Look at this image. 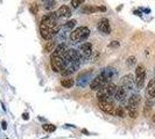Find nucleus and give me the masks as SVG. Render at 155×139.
Segmentation results:
<instances>
[{"label":"nucleus","mask_w":155,"mask_h":139,"mask_svg":"<svg viewBox=\"0 0 155 139\" xmlns=\"http://www.w3.org/2000/svg\"><path fill=\"white\" fill-rule=\"evenodd\" d=\"M117 88L118 87L112 82H109L107 85H105L104 87H103V88H100L97 92V97H98L99 102H104V101H107L110 99H113L114 94L117 92Z\"/></svg>","instance_id":"1"},{"label":"nucleus","mask_w":155,"mask_h":139,"mask_svg":"<svg viewBox=\"0 0 155 139\" xmlns=\"http://www.w3.org/2000/svg\"><path fill=\"white\" fill-rule=\"evenodd\" d=\"M90 35V29L88 27H78L75 30L71 31L70 34V40L74 43H78L82 42L84 40H87Z\"/></svg>","instance_id":"2"},{"label":"nucleus","mask_w":155,"mask_h":139,"mask_svg":"<svg viewBox=\"0 0 155 139\" xmlns=\"http://www.w3.org/2000/svg\"><path fill=\"white\" fill-rule=\"evenodd\" d=\"M140 101H141V97L139 94H133L130 96L128 102H127V110L131 118H135L138 116V107H139Z\"/></svg>","instance_id":"3"},{"label":"nucleus","mask_w":155,"mask_h":139,"mask_svg":"<svg viewBox=\"0 0 155 139\" xmlns=\"http://www.w3.org/2000/svg\"><path fill=\"white\" fill-rule=\"evenodd\" d=\"M60 28L58 27H50V26H46V24H42L40 23V34L43 40L46 41H51L55 35L58 32Z\"/></svg>","instance_id":"4"},{"label":"nucleus","mask_w":155,"mask_h":139,"mask_svg":"<svg viewBox=\"0 0 155 139\" xmlns=\"http://www.w3.org/2000/svg\"><path fill=\"white\" fill-rule=\"evenodd\" d=\"M155 103V79H152L148 82L146 88V108H150Z\"/></svg>","instance_id":"5"},{"label":"nucleus","mask_w":155,"mask_h":139,"mask_svg":"<svg viewBox=\"0 0 155 139\" xmlns=\"http://www.w3.org/2000/svg\"><path fill=\"white\" fill-rule=\"evenodd\" d=\"M135 86L139 89H141L145 85V79H146V68L144 65H138L135 68Z\"/></svg>","instance_id":"6"},{"label":"nucleus","mask_w":155,"mask_h":139,"mask_svg":"<svg viewBox=\"0 0 155 139\" xmlns=\"http://www.w3.org/2000/svg\"><path fill=\"white\" fill-rule=\"evenodd\" d=\"M50 65L53 71L56 73H61L64 70V59L61 56H57L55 54H51L50 56Z\"/></svg>","instance_id":"7"},{"label":"nucleus","mask_w":155,"mask_h":139,"mask_svg":"<svg viewBox=\"0 0 155 139\" xmlns=\"http://www.w3.org/2000/svg\"><path fill=\"white\" fill-rule=\"evenodd\" d=\"M110 81H109V79L103 74V73H99L97 77H95L93 79H92V81H91V83H90V87H91V89L92 91H99L100 88H103L105 85H107Z\"/></svg>","instance_id":"8"},{"label":"nucleus","mask_w":155,"mask_h":139,"mask_svg":"<svg viewBox=\"0 0 155 139\" xmlns=\"http://www.w3.org/2000/svg\"><path fill=\"white\" fill-rule=\"evenodd\" d=\"M92 73H93V71H92V70H90V71L81 73L77 77L76 85H77L78 88H84V87H87L89 83H91V81H92Z\"/></svg>","instance_id":"9"},{"label":"nucleus","mask_w":155,"mask_h":139,"mask_svg":"<svg viewBox=\"0 0 155 139\" xmlns=\"http://www.w3.org/2000/svg\"><path fill=\"white\" fill-rule=\"evenodd\" d=\"M121 87L127 92V91H133L135 87V78L133 74H126L121 78Z\"/></svg>","instance_id":"10"},{"label":"nucleus","mask_w":155,"mask_h":139,"mask_svg":"<svg viewBox=\"0 0 155 139\" xmlns=\"http://www.w3.org/2000/svg\"><path fill=\"white\" fill-rule=\"evenodd\" d=\"M57 20L58 17L56 16V13H49V14H46L41 19V23L46 26H50V27H58Z\"/></svg>","instance_id":"11"},{"label":"nucleus","mask_w":155,"mask_h":139,"mask_svg":"<svg viewBox=\"0 0 155 139\" xmlns=\"http://www.w3.org/2000/svg\"><path fill=\"white\" fill-rule=\"evenodd\" d=\"M79 54L83 58H90V56L92 55V44L89 42L83 43L79 48Z\"/></svg>","instance_id":"12"},{"label":"nucleus","mask_w":155,"mask_h":139,"mask_svg":"<svg viewBox=\"0 0 155 139\" xmlns=\"http://www.w3.org/2000/svg\"><path fill=\"white\" fill-rule=\"evenodd\" d=\"M126 97H127V92L121 86L118 87L113 99H114L115 101H119V102H121V103H125V102H126Z\"/></svg>","instance_id":"13"},{"label":"nucleus","mask_w":155,"mask_h":139,"mask_svg":"<svg viewBox=\"0 0 155 139\" xmlns=\"http://www.w3.org/2000/svg\"><path fill=\"white\" fill-rule=\"evenodd\" d=\"M99 108L106 114L113 115L115 106H114V103H111V102H99Z\"/></svg>","instance_id":"14"},{"label":"nucleus","mask_w":155,"mask_h":139,"mask_svg":"<svg viewBox=\"0 0 155 139\" xmlns=\"http://www.w3.org/2000/svg\"><path fill=\"white\" fill-rule=\"evenodd\" d=\"M55 13H56V16L58 17V19L60 17H70L71 16V9L66 5H62Z\"/></svg>","instance_id":"15"},{"label":"nucleus","mask_w":155,"mask_h":139,"mask_svg":"<svg viewBox=\"0 0 155 139\" xmlns=\"http://www.w3.org/2000/svg\"><path fill=\"white\" fill-rule=\"evenodd\" d=\"M98 30L101 31V32H104V34H110L111 28H110V22H109L107 19H105V17H104V19H101L99 21V23H98Z\"/></svg>","instance_id":"16"},{"label":"nucleus","mask_w":155,"mask_h":139,"mask_svg":"<svg viewBox=\"0 0 155 139\" xmlns=\"http://www.w3.org/2000/svg\"><path fill=\"white\" fill-rule=\"evenodd\" d=\"M68 31H70V30L66 29L65 27L61 28V29L58 30V32L56 34V40H57L58 42H61V43H64L65 40H66V37H68Z\"/></svg>","instance_id":"17"},{"label":"nucleus","mask_w":155,"mask_h":139,"mask_svg":"<svg viewBox=\"0 0 155 139\" xmlns=\"http://www.w3.org/2000/svg\"><path fill=\"white\" fill-rule=\"evenodd\" d=\"M66 52V46H65V44L64 43H60L57 46H56V49H55V51L53 52V54H55V55H57V56H64V54Z\"/></svg>","instance_id":"18"},{"label":"nucleus","mask_w":155,"mask_h":139,"mask_svg":"<svg viewBox=\"0 0 155 139\" xmlns=\"http://www.w3.org/2000/svg\"><path fill=\"white\" fill-rule=\"evenodd\" d=\"M101 73L109 79L110 82H111L112 78L115 75V71H114V68H112V67H106V68H104V71H103Z\"/></svg>","instance_id":"19"},{"label":"nucleus","mask_w":155,"mask_h":139,"mask_svg":"<svg viewBox=\"0 0 155 139\" xmlns=\"http://www.w3.org/2000/svg\"><path fill=\"white\" fill-rule=\"evenodd\" d=\"M56 46L57 45H56V42L55 41H49V42H47V44L44 46V52H46V54H50V52L55 51Z\"/></svg>","instance_id":"20"},{"label":"nucleus","mask_w":155,"mask_h":139,"mask_svg":"<svg viewBox=\"0 0 155 139\" xmlns=\"http://www.w3.org/2000/svg\"><path fill=\"white\" fill-rule=\"evenodd\" d=\"M61 85L64 88H71L75 85V81H74V79H70V78H63V79H61Z\"/></svg>","instance_id":"21"},{"label":"nucleus","mask_w":155,"mask_h":139,"mask_svg":"<svg viewBox=\"0 0 155 139\" xmlns=\"http://www.w3.org/2000/svg\"><path fill=\"white\" fill-rule=\"evenodd\" d=\"M98 11H99L98 7H95V6H84L82 8V13H84V14H92Z\"/></svg>","instance_id":"22"},{"label":"nucleus","mask_w":155,"mask_h":139,"mask_svg":"<svg viewBox=\"0 0 155 139\" xmlns=\"http://www.w3.org/2000/svg\"><path fill=\"white\" fill-rule=\"evenodd\" d=\"M56 7V1L55 0H47L46 4H44V8L48 11H51Z\"/></svg>","instance_id":"23"},{"label":"nucleus","mask_w":155,"mask_h":139,"mask_svg":"<svg viewBox=\"0 0 155 139\" xmlns=\"http://www.w3.org/2000/svg\"><path fill=\"white\" fill-rule=\"evenodd\" d=\"M113 116H118V117H125V111L121 107H115Z\"/></svg>","instance_id":"24"},{"label":"nucleus","mask_w":155,"mask_h":139,"mask_svg":"<svg viewBox=\"0 0 155 139\" xmlns=\"http://www.w3.org/2000/svg\"><path fill=\"white\" fill-rule=\"evenodd\" d=\"M75 26H76V20H69L63 27H65V28L69 29V30H71V29H74Z\"/></svg>","instance_id":"25"},{"label":"nucleus","mask_w":155,"mask_h":139,"mask_svg":"<svg viewBox=\"0 0 155 139\" xmlns=\"http://www.w3.org/2000/svg\"><path fill=\"white\" fill-rule=\"evenodd\" d=\"M85 0H71V6L72 8H78L81 5H83V3Z\"/></svg>","instance_id":"26"},{"label":"nucleus","mask_w":155,"mask_h":139,"mask_svg":"<svg viewBox=\"0 0 155 139\" xmlns=\"http://www.w3.org/2000/svg\"><path fill=\"white\" fill-rule=\"evenodd\" d=\"M42 128H43V130H46V131H48V132H53V131L56 130V126L53 125V124H44Z\"/></svg>","instance_id":"27"},{"label":"nucleus","mask_w":155,"mask_h":139,"mask_svg":"<svg viewBox=\"0 0 155 139\" xmlns=\"http://www.w3.org/2000/svg\"><path fill=\"white\" fill-rule=\"evenodd\" d=\"M29 11H30V13H32V14H36V13H38V11H39L38 5H36V4H33V5H30Z\"/></svg>","instance_id":"28"},{"label":"nucleus","mask_w":155,"mask_h":139,"mask_svg":"<svg viewBox=\"0 0 155 139\" xmlns=\"http://www.w3.org/2000/svg\"><path fill=\"white\" fill-rule=\"evenodd\" d=\"M126 63H127V65H128V66H133V65L135 64V57H134V56H131V57H128Z\"/></svg>","instance_id":"29"},{"label":"nucleus","mask_w":155,"mask_h":139,"mask_svg":"<svg viewBox=\"0 0 155 139\" xmlns=\"http://www.w3.org/2000/svg\"><path fill=\"white\" fill-rule=\"evenodd\" d=\"M1 128H3V130H7V123H6V120H3V122H1Z\"/></svg>","instance_id":"30"},{"label":"nucleus","mask_w":155,"mask_h":139,"mask_svg":"<svg viewBox=\"0 0 155 139\" xmlns=\"http://www.w3.org/2000/svg\"><path fill=\"white\" fill-rule=\"evenodd\" d=\"M110 46H113V48H115V46H119V42H118V41H113V42L110 44Z\"/></svg>","instance_id":"31"},{"label":"nucleus","mask_w":155,"mask_h":139,"mask_svg":"<svg viewBox=\"0 0 155 139\" xmlns=\"http://www.w3.org/2000/svg\"><path fill=\"white\" fill-rule=\"evenodd\" d=\"M22 118H23V119H28V118H29V115H28V114H23V115H22Z\"/></svg>","instance_id":"32"},{"label":"nucleus","mask_w":155,"mask_h":139,"mask_svg":"<svg viewBox=\"0 0 155 139\" xmlns=\"http://www.w3.org/2000/svg\"><path fill=\"white\" fill-rule=\"evenodd\" d=\"M134 14H136V15H141V13H140V12H138V11H135Z\"/></svg>","instance_id":"33"},{"label":"nucleus","mask_w":155,"mask_h":139,"mask_svg":"<svg viewBox=\"0 0 155 139\" xmlns=\"http://www.w3.org/2000/svg\"><path fill=\"white\" fill-rule=\"evenodd\" d=\"M153 122L155 123V114H154V116H153Z\"/></svg>","instance_id":"34"},{"label":"nucleus","mask_w":155,"mask_h":139,"mask_svg":"<svg viewBox=\"0 0 155 139\" xmlns=\"http://www.w3.org/2000/svg\"><path fill=\"white\" fill-rule=\"evenodd\" d=\"M46 1H47V0H46Z\"/></svg>","instance_id":"35"}]
</instances>
